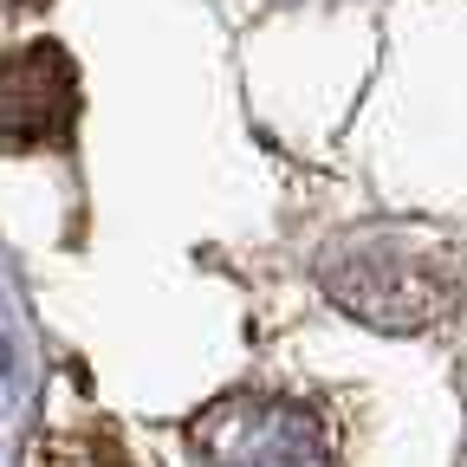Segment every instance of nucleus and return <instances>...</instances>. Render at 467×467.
Instances as JSON below:
<instances>
[{
  "label": "nucleus",
  "mask_w": 467,
  "mask_h": 467,
  "mask_svg": "<svg viewBox=\"0 0 467 467\" xmlns=\"http://www.w3.org/2000/svg\"><path fill=\"white\" fill-rule=\"evenodd\" d=\"M318 285L377 331H429L467 306V260L422 227H350L318 254Z\"/></svg>",
  "instance_id": "obj_1"
},
{
  "label": "nucleus",
  "mask_w": 467,
  "mask_h": 467,
  "mask_svg": "<svg viewBox=\"0 0 467 467\" xmlns=\"http://www.w3.org/2000/svg\"><path fill=\"white\" fill-rule=\"evenodd\" d=\"M195 467H337L331 435L312 409L285 396H221L189 422Z\"/></svg>",
  "instance_id": "obj_2"
},
{
  "label": "nucleus",
  "mask_w": 467,
  "mask_h": 467,
  "mask_svg": "<svg viewBox=\"0 0 467 467\" xmlns=\"http://www.w3.org/2000/svg\"><path fill=\"white\" fill-rule=\"evenodd\" d=\"M78 66L66 46H14L0 58V150H66L78 130Z\"/></svg>",
  "instance_id": "obj_3"
},
{
  "label": "nucleus",
  "mask_w": 467,
  "mask_h": 467,
  "mask_svg": "<svg viewBox=\"0 0 467 467\" xmlns=\"http://www.w3.org/2000/svg\"><path fill=\"white\" fill-rule=\"evenodd\" d=\"M52 467H130V461L117 454L110 435H85V441H66V448H58Z\"/></svg>",
  "instance_id": "obj_4"
},
{
  "label": "nucleus",
  "mask_w": 467,
  "mask_h": 467,
  "mask_svg": "<svg viewBox=\"0 0 467 467\" xmlns=\"http://www.w3.org/2000/svg\"><path fill=\"white\" fill-rule=\"evenodd\" d=\"M7 7H46V0H7Z\"/></svg>",
  "instance_id": "obj_5"
}]
</instances>
